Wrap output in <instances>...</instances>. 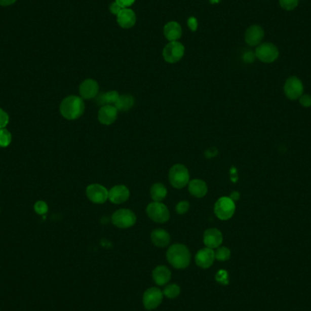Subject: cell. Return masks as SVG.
<instances>
[{"label": "cell", "instance_id": "obj_1", "mask_svg": "<svg viewBox=\"0 0 311 311\" xmlns=\"http://www.w3.org/2000/svg\"><path fill=\"white\" fill-rule=\"evenodd\" d=\"M59 111L63 118L66 120H77L84 114V100L81 97L68 96L64 98L60 103Z\"/></svg>", "mask_w": 311, "mask_h": 311}, {"label": "cell", "instance_id": "obj_2", "mask_svg": "<svg viewBox=\"0 0 311 311\" xmlns=\"http://www.w3.org/2000/svg\"><path fill=\"white\" fill-rule=\"evenodd\" d=\"M167 259L169 264L178 269H184L189 266L191 254L185 245L174 244L167 251Z\"/></svg>", "mask_w": 311, "mask_h": 311}, {"label": "cell", "instance_id": "obj_3", "mask_svg": "<svg viewBox=\"0 0 311 311\" xmlns=\"http://www.w3.org/2000/svg\"><path fill=\"white\" fill-rule=\"evenodd\" d=\"M169 182L172 187L183 188L189 183V172L187 167L182 164L174 165L169 172Z\"/></svg>", "mask_w": 311, "mask_h": 311}, {"label": "cell", "instance_id": "obj_4", "mask_svg": "<svg viewBox=\"0 0 311 311\" xmlns=\"http://www.w3.org/2000/svg\"><path fill=\"white\" fill-rule=\"evenodd\" d=\"M235 201L228 198L222 197L219 198L214 206V212L217 218L220 220H228L235 214Z\"/></svg>", "mask_w": 311, "mask_h": 311}, {"label": "cell", "instance_id": "obj_5", "mask_svg": "<svg viewBox=\"0 0 311 311\" xmlns=\"http://www.w3.org/2000/svg\"><path fill=\"white\" fill-rule=\"evenodd\" d=\"M147 217L156 223H166L170 218L169 209L162 202H152L146 209Z\"/></svg>", "mask_w": 311, "mask_h": 311}, {"label": "cell", "instance_id": "obj_6", "mask_svg": "<svg viewBox=\"0 0 311 311\" xmlns=\"http://www.w3.org/2000/svg\"><path fill=\"white\" fill-rule=\"evenodd\" d=\"M162 55L166 62L169 64L178 63L185 55V47L178 41H171L166 45Z\"/></svg>", "mask_w": 311, "mask_h": 311}, {"label": "cell", "instance_id": "obj_7", "mask_svg": "<svg viewBox=\"0 0 311 311\" xmlns=\"http://www.w3.org/2000/svg\"><path fill=\"white\" fill-rule=\"evenodd\" d=\"M112 223L119 228H129L133 227L137 221V217L132 210L121 209L112 215Z\"/></svg>", "mask_w": 311, "mask_h": 311}, {"label": "cell", "instance_id": "obj_8", "mask_svg": "<svg viewBox=\"0 0 311 311\" xmlns=\"http://www.w3.org/2000/svg\"><path fill=\"white\" fill-rule=\"evenodd\" d=\"M255 56L261 62L269 64L278 59L280 56V52L275 45L269 43V42H266V43L258 45L255 50Z\"/></svg>", "mask_w": 311, "mask_h": 311}, {"label": "cell", "instance_id": "obj_9", "mask_svg": "<svg viewBox=\"0 0 311 311\" xmlns=\"http://www.w3.org/2000/svg\"><path fill=\"white\" fill-rule=\"evenodd\" d=\"M304 86L297 76H289L284 84V93L290 100H297L303 95Z\"/></svg>", "mask_w": 311, "mask_h": 311}, {"label": "cell", "instance_id": "obj_10", "mask_svg": "<svg viewBox=\"0 0 311 311\" xmlns=\"http://www.w3.org/2000/svg\"><path fill=\"white\" fill-rule=\"evenodd\" d=\"M86 195L95 204H103L108 200V190L100 184H91L86 189Z\"/></svg>", "mask_w": 311, "mask_h": 311}, {"label": "cell", "instance_id": "obj_11", "mask_svg": "<svg viewBox=\"0 0 311 311\" xmlns=\"http://www.w3.org/2000/svg\"><path fill=\"white\" fill-rule=\"evenodd\" d=\"M163 292L158 288H150L143 295V305L148 310L155 309L163 300Z\"/></svg>", "mask_w": 311, "mask_h": 311}, {"label": "cell", "instance_id": "obj_12", "mask_svg": "<svg viewBox=\"0 0 311 311\" xmlns=\"http://www.w3.org/2000/svg\"><path fill=\"white\" fill-rule=\"evenodd\" d=\"M265 36V32L263 30L262 27L258 25H252L247 28L245 32V41L246 43L251 46L256 47L259 44H261V41Z\"/></svg>", "mask_w": 311, "mask_h": 311}, {"label": "cell", "instance_id": "obj_13", "mask_svg": "<svg viewBox=\"0 0 311 311\" xmlns=\"http://www.w3.org/2000/svg\"><path fill=\"white\" fill-rule=\"evenodd\" d=\"M99 86L96 80L88 79L84 80L80 86V97L83 99H92L98 95Z\"/></svg>", "mask_w": 311, "mask_h": 311}, {"label": "cell", "instance_id": "obj_14", "mask_svg": "<svg viewBox=\"0 0 311 311\" xmlns=\"http://www.w3.org/2000/svg\"><path fill=\"white\" fill-rule=\"evenodd\" d=\"M203 241L207 248L209 249H218L223 242V235L218 228H209L204 232Z\"/></svg>", "mask_w": 311, "mask_h": 311}, {"label": "cell", "instance_id": "obj_15", "mask_svg": "<svg viewBox=\"0 0 311 311\" xmlns=\"http://www.w3.org/2000/svg\"><path fill=\"white\" fill-rule=\"evenodd\" d=\"M215 252L212 249L204 248L199 250L195 256L196 264L202 268H209L215 261Z\"/></svg>", "mask_w": 311, "mask_h": 311}, {"label": "cell", "instance_id": "obj_16", "mask_svg": "<svg viewBox=\"0 0 311 311\" xmlns=\"http://www.w3.org/2000/svg\"><path fill=\"white\" fill-rule=\"evenodd\" d=\"M118 113V109L113 105L102 106L98 113V121L102 125L109 126L116 121Z\"/></svg>", "mask_w": 311, "mask_h": 311}, {"label": "cell", "instance_id": "obj_17", "mask_svg": "<svg viewBox=\"0 0 311 311\" xmlns=\"http://www.w3.org/2000/svg\"><path fill=\"white\" fill-rule=\"evenodd\" d=\"M129 189L125 185H116L108 190V200L114 204H122L129 200Z\"/></svg>", "mask_w": 311, "mask_h": 311}, {"label": "cell", "instance_id": "obj_18", "mask_svg": "<svg viewBox=\"0 0 311 311\" xmlns=\"http://www.w3.org/2000/svg\"><path fill=\"white\" fill-rule=\"evenodd\" d=\"M116 22L120 25V27L124 29H129L135 26L137 22V17L134 10L131 9H123L120 13L116 16Z\"/></svg>", "mask_w": 311, "mask_h": 311}, {"label": "cell", "instance_id": "obj_19", "mask_svg": "<svg viewBox=\"0 0 311 311\" xmlns=\"http://www.w3.org/2000/svg\"><path fill=\"white\" fill-rule=\"evenodd\" d=\"M164 36L169 42L178 41L182 36V27L179 23L176 21H169L165 25L163 28Z\"/></svg>", "mask_w": 311, "mask_h": 311}, {"label": "cell", "instance_id": "obj_20", "mask_svg": "<svg viewBox=\"0 0 311 311\" xmlns=\"http://www.w3.org/2000/svg\"><path fill=\"white\" fill-rule=\"evenodd\" d=\"M188 191L198 199H202L208 193V186L207 183L205 182L202 179H192L191 181L188 183Z\"/></svg>", "mask_w": 311, "mask_h": 311}, {"label": "cell", "instance_id": "obj_21", "mask_svg": "<svg viewBox=\"0 0 311 311\" xmlns=\"http://www.w3.org/2000/svg\"><path fill=\"white\" fill-rule=\"evenodd\" d=\"M150 238L152 243L158 248H165L169 246L171 240L169 232L166 231L163 228H157L153 230Z\"/></svg>", "mask_w": 311, "mask_h": 311}, {"label": "cell", "instance_id": "obj_22", "mask_svg": "<svg viewBox=\"0 0 311 311\" xmlns=\"http://www.w3.org/2000/svg\"><path fill=\"white\" fill-rule=\"evenodd\" d=\"M153 280L159 286H164L171 280V271L166 266H159L156 267L152 273Z\"/></svg>", "mask_w": 311, "mask_h": 311}, {"label": "cell", "instance_id": "obj_23", "mask_svg": "<svg viewBox=\"0 0 311 311\" xmlns=\"http://www.w3.org/2000/svg\"><path fill=\"white\" fill-rule=\"evenodd\" d=\"M134 104H135V98L133 96L129 94H124V95H120V98L114 106L116 107L118 111H129V109L133 107Z\"/></svg>", "mask_w": 311, "mask_h": 311}, {"label": "cell", "instance_id": "obj_24", "mask_svg": "<svg viewBox=\"0 0 311 311\" xmlns=\"http://www.w3.org/2000/svg\"><path fill=\"white\" fill-rule=\"evenodd\" d=\"M168 194L167 187L162 183H155L150 188V197L155 202H162Z\"/></svg>", "mask_w": 311, "mask_h": 311}, {"label": "cell", "instance_id": "obj_25", "mask_svg": "<svg viewBox=\"0 0 311 311\" xmlns=\"http://www.w3.org/2000/svg\"><path fill=\"white\" fill-rule=\"evenodd\" d=\"M120 98V94L116 90H110L106 93H102L98 97V101L101 106L105 105H115Z\"/></svg>", "mask_w": 311, "mask_h": 311}, {"label": "cell", "instance_id": "obj_26", "mask_svg": "<svg viewBox=\"0 0 311 311\" xmlns=\"http://www.w3.org/2000/svg\"><path fill=\"white\" fill-rule=\"evenodd\" d=\"M180 287L177 284H169L168 286H166L164 290H163V294L167 298H178L180 294Z\"/></svg>", "mask_w": 311, "mask_h": 311}, {"label": "cell", "instance_id": "obj_27", "mask_svg": "<svg viewBox=\"0 0 311 311\" xmlns=\"http://www.w3.org/2000/svg\"><path fill=\"white\" fill-rule=\"evenodd\" d=\"M12 141V135L9 130L0 129V147H8Z\"/></svg>", "mask_w": 311, "mask_h": 311}, {"label": "cell", "instance_id": "obj_28", "mask_svg": "<svg viewBox=\"0 0 311 311\" xmlns=\"http://www.w3.org/2000/svg\"><path fill=\"white\" fill-rule=\"evenodd\" d=\"M231 252L229 249L226 247H218L217 251L215 252V258L219 261H227L230 258Z\"/></svg>", "mask_w": 311, "mask_h": 311}, {"label": "cell", "instance_id": "obj_29", "mask_svg": "<svg viewBox=\"0 0 311 311\" xmlns=\"http://www.w3.org/2000/svg\"><path fill=\"white\" fill-rule=\"evenodd\" d=\"M299 0H280V6L287 11H291L298 6Z\"/></svg>", "mask_w": 311, "mask_h": 311}, {"label": "cell", "instance_id": "obj_30", "mask_svg": "<svg viewBox=\"0 0 311 311\" xmlns=\"http://www.w3.org/2000/svg\"><path fill=\"white\" fill-rule=\"evenodd\" d=\"M34 210L36 211V213L43 216L45 214L48 213V211H49V206H48V204H47L45 201L38 200V201H36L35 205H34Z\"/></svg>", "mask_w": 311, "mask_h": 311}, {"label": "cell", "instance_id": "obj_31", "mask_svg": "<svg viewBox=\"0 0 311 311\" xmlns=\"http://www.w3.org/2000/svg\"><path fill=\"white\" fill-rule=\"evenodd\" d=\"M189 207L190 206H189V203L187 201H180L176 206V211L179 215H184V214L187 213V211H188Z\"/></svg>", "mask_w": 311, "mask_h": 311}, {"label": "cell", "instance_id": "obj_32", "mask_svg": "<svg viewBox=\"0 0 311 311\" xmlns=\"http://www.w3.org/2000/svg\"><path fill=\"white\" fill-rule=\"evenodd\" d=\"M9 123V116L4 109L0 108V129H5Z\"/></svg>", "mask_w": 311, "mask_h": 311}, {"label": "cell", "instance_id": "obj_33", "mask_svg": "<svg viewBox=\"0 0 311 311\" xmlns=\"http://www.w3.org/2000/svg\"><path fill=\"white\" fill-rule=\"evenodd\" d=\"M299 99V103L301 104L302 107H311V96L308 94H303L302 96Z\"/></svg>", "mask_w": 311, "mask_h": 311}, {"label": "cell", "instance_id": "obj_34", "mask_svg": "<svg viewBox=\"0 0 311 311\" xmlns=\"http://www.w3.org/2000/svg\"><path fill=\"white\" fill-rule=\"evenodd\" d=\"M187 26L189 27V29L191 31L195 32L198 29L199 27V22H198V19L194 18V17H190V18L187 19Z\"/></svg>", "mask_w": 311, "mask_h": 311}, {"label": "cell", "instance_id": "obj_35", "mask_svg": "<svg viewBox=\"0 0 311 311\" xmlns=\"http://www.w3.org/2000/svg\"><path fill=\"white\" fill-rule=\"evenodd\" d=\"M122 9H123V8L120 7V5L118 4L116 1L113 2V3L109 6V11H110V13L115 15V16H118Z\"/></svg>", "mask_w": 311, "mask_h": 311}, {"label": "cell", "instance_id": "obj_36", "mask_svg": "<svg viewBox=\"0 0 311 311\" xmlns=\"http://www.w3.org/2000/svg\"><path fill=\"white\" fill-rule=\"evenodd\" d=\"M216 280H218V282H220V283H224V284H227V272L224 271V270H221V271L218 272V274H217V276H216Z\"/></svg>", "mask_w": 311, "mask_h": 311}, {"label": "cell", "instance_id": "obj_37", "mask_svg": "<svg viewBox=\"0 0 311 311\" xmlns=\"http://www.w3.org/2000/svg\"><path fill=\"white\" fill-rule=\"evenodd\" d=\"M116 2L123 9H127L131 7L136 2V0H116Z\"/></svg>", "mask_w": 311, "mask_h": 311}, {"label": "cell", "instance_id": "obj_38", "mask_svg": "<svg viewBox=\"0 0 311 311\" xmlns=\"http://www.w3.org/2000/svg\"><path fill=\"white\" fill-rule=\"evenodd\" d=\"M255 57H256V56H255V54H254L253 52H247V53L245 54L243 58H244V60L246 62L250 63L253 62Z\"/></svg>", "mask_w": 311, "mask_h": 311}, {"label": "cell", "instance_id": "obj_39", "mask_svg": "<svg viewBox=\"0 0 311 311\" xmlns=\"http://www.w3.org/2000/svg\"><path fill=\"white\" fill-rule=\"evenodd\" d=\"M17 0H0V5L2 7H8L13 5Z\"/></svg>", "mask_w": 311, "mask_h": 311}, {"label": "cell", "instance_id": "obj_40", "mask_svg": "<svg viewBox=\"0 0 311 311\" xmlns=\"http://www.w3.org/2000/svg\"><path fill=\"white\" fill-rule=\"evenodd\" d=\"M233 201H237V200H240V194L238 192H233L230 197H229Z\"/></svg>", "mask_w": 311, "mask_h": 311}]
</instances>
